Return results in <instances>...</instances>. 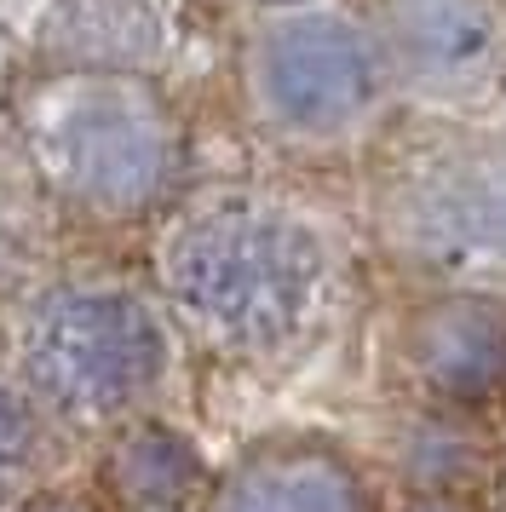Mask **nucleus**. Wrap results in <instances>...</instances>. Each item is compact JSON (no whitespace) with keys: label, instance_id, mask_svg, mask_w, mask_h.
I'll list each match as a JSON object with an SVG mask.
<instances>
[{"label":"nucleus","instance_id":"1","mask_svg":"<svg viewBox=\"0 0 506 512\" xmlns=\"http://www.w3.org/2000/svg\"><path fill=\"white\" fill-rule=\"evenodd\" d=\"M167 346L150 311L127 294H58L23 340L35 409L69 426H115L161 386Z\"/></svg>","mask_w":506,"mask_h":512},{"label":"nucleus","instance_id":"2","mask_svg":"<svg viewBox=\"0 0 506 512\" xmlns=\"http://www.w3.org/2000/svg\"><path fill=\"white\" fill-rule=\"evenodd\" d=\"M179 300L225 346L271 351L317 300V259L276 231H213L179 259Z\"/></svg>","mask_w":506,"mask_h":512},{"label":"nucleus","instance_id":"3","mask_svg":"<svg viewBox=\"0 0 506 512\" xmlns=\"http://www.w3.org/2000/svg\"><path fill=\"white\" fill-rule=\"evenodd\" d=\"M196 512H386L368 472L328 438H259L207 472Z\"/></svg>","mask_w":506,"mask_h":512},{"label":"nucleus","instance_id":"4","mask_svg":"<svg viewBox=\"0 0 506 512\" xmlns=\"http://www.w3.org/2000/svg\"><path fill=\"white\" fill-rule=\"evenodd\" d=\"M92 489L110 501V512H184L202 501L207 461L184 432L133 415L104 443L92 466Z\"/></svg>","mask_w":506,"mask_h":512},{"label":"nucleus","instance_id":"5","mask_svg":"<svg viewBox=\"0 0 506 512\" xmlns=\"http://www.w3.org/2000/svg\"><path fill=\"white\" fill-rule=\"evenodd\" d=\"M41 484V409L35 397L0 386V512Z\"/></svg>","mask_w":506,"mask_h":512},{"label":"nucleus","instance_id":"6","mask_svg":"<svg viewBox=\"0 0 506 512\" xmlns=\"http://www.w3.org/2000/svg\"><path fill=\"white\" fill-rule=\"evenodd\" d=\"M6 512H110V501L92 484H35L23 489Z\"/></svg>","mask_w":506,"mask_h":512},{"label":"nucleus","instance_id":"7","mask_svg":"<svg viewBox=\"0 0 506 512\" xmlns=\"http://www.w3.org/2000/svg\"><path fill=\"white\" fill-rule=\"evenodd\" d=\"M397 512H483L466 489H409V501Z\"/></svg>","mask_w":506,"mask_h":512}]
</instances>
